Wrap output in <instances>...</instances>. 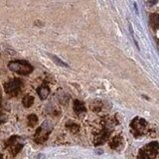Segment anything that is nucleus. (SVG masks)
<instances>
[{
    "label": "nucleus",
    "mask_w": 159,
    "mask_h": 159,
    "mask_svg": "<svg viewBox=\"0 0 159 159\" xmlns=\"http://www.w3.org/2000/svg\"><path fill=\"white\" fill-rule=\"evenodd\" d=\"M7 119V116L5 113H3L2 111H0V123H3L6 121Z\"/></svg>",
    "instance_id": "17"
},
{
    "label": "nucleus",
    "mask_w": 159,
    "mask_h": 159,
    "mask_svg": "<svg viewBox=\"0 0 159 159\" xmlns=\"http://www.w3.org/2000/svg\"><path fill=\"white\" fill-rule=\"evenodd\" d=\"M150 24L153 29L159 28V14L153 13L150 15Z\"/></svg>",
    "instance_id": "11"
},
{
    "label": "nucleus",
    "mask_w": 159,
    "mask_h": 159,
    "mask_svg": "<svg viewBox=\"0 0 159 159\" xmlns=\"http://www.w3.org/2000/svg\"><path fill=\"white\" fill-rule=\"evenodd\" d=\"M6 146L10 148L12 154H17L23 147V141L22 139L18 136H12L8 139V141L6 142Z\"/></svg>",
    "instance_id": "6"
},
{
    "label": "nucleus",
    "mask_w": 159,
    "mask_h": 159,
    "mask_svg": "<svg viewBox=\"0 0 159 159\" xmlns=\"http://www.w3.org/2000/svg\"><path fill=\"white\" fill-rule=\"evenodd\" d=\"M102 102L101 101H98V99H96V101H93L91 103V109L94 112H98L102 109Z\"/></svg>",
    "instance_id": "12"
},
{
    "label": "nucleus",
    "mask_w": 159,
    "mask_h": 159,
    "mask_svg": "<svg viewBox=\"0 0 159 159\" xmlns=\"http://www.w3.org/2000/svg\"><path fill=\"white\" fill-rule=\"evenodd\" d=\"M74 111L77 114H81L86 112V107H84V102L81 101H75L74 102Z\"/></svg>",
    "instance_id": "10"
},
{
    "label": "nucleus",
    "mask_w": 159,
    "mask_h": 159,
    "mask_svg": "<svg viewBox=\"0 0 159 159\" xmlns=\"http://www.w3.org/2000/svg\"><path fill=\"white\" fill-rule=\"evenodd\" d=\"M33 102H34V98L32 96H30V94L25 96L22 99V103L25 107H30L33 104Z\"/></svg>",
    "instance_id": "13"
},
{
    "label": "nucleus",
    "mask_w": 159,
    "mask_h": 159,
    "mask_svg": "<svg viewBox=\"0 0 159 159\" xmlns=\"http://www.w3.org/2000/svg\"><path fill=\"white\" fill-rule=\"evenodd\" d=\"M131 132L134 136H141L148 130V124L145 119L140 117H135L130 123Z\"/></svg>",
    "instance_id": "4"
},
{
    "label": "nucleus",
    "mask_w": 159,
    "mask_h": 159,
    "mask_svg": "<svg viewBox=\"0 0 159 159\" xmlns=\"http://www.w3.org/2000/svg\"><path fill=\"white\" fill-rule=\"evenodd\" d=\"M38 94H39V97L41 99H45V98H47L48 96H49V93H50V89L49 87L47 86L46 84H43L41 87L38 88V91H37Z\"/></svg>",
    "instance_id": "9"
},
{
    "label": "nucleus",
    "mask_w": 159,
    "mask_h": 159,
    "mask_svg": "<svg viewBox=\"0 0 159 159\" xmlns=\"http://www.w3.org/2000/svg\"><path fill=\"white\" fill-rule=\"evenodd\" d=\"M67 127H68L72 132H74V133L78 132V131H79V129H80V126L78 125V124H77V123H75V122H73V121H69V122L67 123Z\"/></svg>",
    "instance_id": "15"
},
{
    "label": "nucleus",
    "mask_w": 159,
    "mask_h": 159,
    "mask_svg": "<svg viewBox=\"0 0 159 159\" xmlns=\"http://www.w3.org/2000/svg\"><path fill=\"white\" fill-rule=\"evenodd\" d=\"M22 82L20 79H13L11 81L4 84V89L6 93H8L11 97H16L21 91Z\"/></svg>",
    "instance_id": "5"
},
{
    "label": "nucleus",
    "mask_w": 159,
    "mask_h": 159,
    "mask_svg": "<svg viewBox=\"0 0 159 159\" xmlns=\"http://www.w3.org/2000/svg\"><path fill=\"white\" fill-rule=\"evenodd\" d=\"M148 2L150 4H155L157 2V0H148Z\"/></svg>",
    "instance_id": "18"
},
{
    "label": "nucleus",
    "mask_w": 159,
    "mask_h": 159,
    "mask_svg": "<svg viewBox=\"0 0 159 159\" xmlns=\"http://www.w3.org/2000/svg\"><path fill=\"white\" fill-rule=\"evenodd\" d=\"M38 122V117L35 114H30L28 116V125L29 126H35Z\"/></svg>",
    "instance_id": "14"
},
{
    "label": "nucleus",
    "mask_w": 159,
    "mask_h": 159,
    "mask_svg": "<svg viewBox=\"0 0 159 159\" xmlns=\"http://www.w3.org/2000/svg\"><path fill=\"white\" fill-rule=\"evenodd\" d=\"M0 159H3V157H2V155L0 154Z\"/></svg>",
    "instance_id": "19"
},
{
    "label": "nucleus",
    "mask_w": 159,
    "mask_h": 159,
    "mask_svg": "<svg viewBox=\"0 0 159 159\" xmlns=\"http://www.w3.org/2000/svg\"><path fill=\"white\" fill-rule=\"evenodd\" d=\"M8 68L12 72L20 75H28L33 71V67L26 61H13L8 64Z\"/></svg>",
    "instance_id": "3"
},
{
    "label": "nucleus",
    "mask_w": 159,
    "mask_h": 159,
    "mask_svg": "<svg viewBox=\"0 0 159 159\" xmlns=\"http://www.w3.org/2000/svg\"><path fill=\"white\" fill-rule=\"evenodd\" d=\"M159 149L158 142H150L143 146L138 152L137 159H155Z\"/></svg>",
    "instance_id": "1"
},
{
    "label": "nucleus",
    "mask_w": 159,
    "mask_h": 159,
    "mask_svg": "<svg viewBox=\"0 0 159 159\" xmlns=\"http://www.w3.org/2000/svg\"><path fill=\"white\" fill-rule=\"evenodd\" d=\"M53 130V124L51 121L46 120L44 121L41 126H40L36 133H35V141L37 143H43L48 139L49 134L52 132Z\"/></svg>",
    "instance_id": "2"
},
{
    "label": "nucleus",
    "mask_w": 159,
    "mask_h": 159,
    "mask_svg": "<svg viewBox=\"0 0 159 159\" xmlns=\"http://www.w3.org/2000/svg\"><path fill=\"white\" fill-rule=\"evenodd\" d=\"M50 57H51V59L53 60V61L56 63L58 66H61V67H65V68H67L68 67V65L66 63H64L63 61H61L59 58H57L56 56H53V55H50Z\"/></svg>",
    "instance_id": "16"
},
{
    "label": "nucleus",
    "mask_w": 159,
    "mask_h": 159,
    "mask_svg": "<svg viewBox=\"0 0 159 159\" xmlns=\"http://www.w3.org/2000/svg\"><path fill=\"white\" fill-rule=\"evenodd\" d=\"M122 142H123L122 137L120 135H116V136H114L111 139V142H109V146H111V148L116 149H116H119L121 147Z\"/></svg>",
    "instance_id": "8"
},
{
    "label": "nucleus",
    "mask_w": 159,
    "mask_h": 159,
    "mask_svg": "<svg viewBox=\"0 0 159 159\" xmlns=\"http://www.w3.org/2000/svg\"><path fill=\"white\" fill-rule=\"evenodd\" d=\"M0 96H1V88H0Z\"/></svg>",
    "instance_id": "20"
},
{
    "label": "nucleus",
    "mask_w": 159,
    "mask_h": 159,
    "mask_svg": "<svg viewBox=\"0 0 159 159\" xmlns=\"http://www.w3.org/2000/svg\"><path fill=\"white\" fill-rule=\"evenodd\" d=\"M111 131H112L111 127L104 126V128L102 129V130L99 132L98 135H96V137H94V139H93L94 145H102V144L106 143L107 141L109 135H111Z\"/></svg>",
    "instance_id": "7"
}]
</instances>
